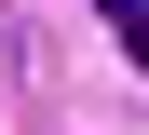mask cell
Instances as JSON below:
<instances>
[{"mask_svg": "<svg viewBox=\"0 0 149 135\" xmlns=\"http://www.w3.org/2000/svg\"><path fill=\"white\" fill-rule=\"evenodd\" d=\"M109 41H122V54H149V0H109Z\"/></svg>", "mask_w": 149, "mask_h": 135, "instance_id": "obj_1", "label": "cell"}]
</instances>
